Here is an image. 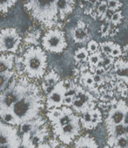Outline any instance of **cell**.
Listing matches in <instances>:
<instances>
[{
    "label": "cell",
    "mask_w": 128,
    "mask_h": 148,
    "mask_svg": "<svg viewBox=\"0 0 128 148\" xmlns=\"http://www.w3.org/2000/svg\"><path fill=\"white\" fill-rule=\"evenodd\" d=\"M15 75V71L10 72V73H5L0 74V93H1L8 86L13 76Z\"/></svg>",
    "instance_id": "obj_25"
},
{
    "label": "cell",
    "mask_w": 128,
    "mask_h": 148,
    "mask_svg": "<svg viewBox=\"0 0 128 148\" xmlns=\"http://www.w3.org/2000/svg\"><path fill=\"white\" fill-rule=\"evenodd\" d=\"M108 12V7H107V4L105 0H102V1H99L95 8L94 13L93 15H95L93 18H98L101 20H105L106 12Z\"/></svg>",
    "instance_id": "obj_21"
},
{
    "label": "cell",
    "mask_w": 128,
    "mask_h": 148,
    "mask_svg": "<svg viewBox=\"0 0 128 148\" xmlns=\"http://www.w3.org/2000/svg\"><path fill=\"white\" fill-rule=\"evenodd\" d=\"M123 18H124L123 12L121 10H118V11L112 12L110 18H108L107 22H105V23H108V24H111L114 26H117L122 22Z\"/></svg>",
    "instance_id": "obj_24"
},
{
    "label": "cell",
    "mask_w": 128,
    "mask_h": 148,
    "mask_svg": "<svg viewBox=\"0 0 128 148\" xmlns=\"http://www.w3.org/2000/svg\"><path fill=\"white\" fill-rule=\"evenodd\" d=\"M42 80V90L44 93H48L54 86L60 80V77L58 74L54 71L51 70L47 73L45 72L44 75L43 76Z\"/></svg>",
    "instance_id": "obj_13"
},
{
    "label": "cell",
    "mask_w": 128,
    "mask_h": 148,
    "mask_svg": "<svg viewBox=\"0 0 128 148\" xmlns=\"http://www.w3.org/2000/svg\"><path fill=\"white\" fill-rule=\"evenodd\" d=\"M80 131V122L79 117H76L68 124L61 126L60 128L54 130L55 135H57L60 141L66 145H69L76 136L79 135Z\"/></svg>",
    "instance_id": "obj_8"
},
{
    "label": "cell",
    "mask_w": 128,
    "mask_h": 148,
    "mask_svg": "<svg viewBox=\"0 0 128 148\" xmlns=\"http://www.w3.org/2000/svg\"><path fill=\"white\" fill-rule=\"evenodd\" d=\"M44 125V120L42 118H36L34 119L24 122L20 124V130L23 133H31L43 126Z\"/></svg>",
    "instance_id": "obj_16"
},
{
    "label": "cell",
    "mask_w": 128,
    "mask_h": 148,
    "mask_svg": "<svg viewBox=\"0 0 128 148\" xmlns=\"http://www.w3.org/2000/svg\"><path fill=\"white\" fill-rule=\"evenodd\" d=\"M44 99L39 87L31 82L28 89L7 110L0 112H9L15 119L16 125L36 119L44 106Z\"/></svg>",
    "instance_id": "obj_1"
},
{
    "label": "cell",
    "mask_w": 128,
    "mask_h": 148,
    "mask_svg": "<svg viewBox=\"0 0 128 148\" xmlns=\"http://www.w3.org/2000/svg\"><path fill=\"white\" fill-rule=\"evenodd\" d=\"M41 43L44 50L51 53H61L67 47L65 32L57 27L49 28L43 35Z\"/></svg>",
    "instance_id": "obj_4"
},
{
    "label": "cell",
    "mask_w": 128,
    "mask_h": 148,
    "mask_svg": "<svg viewBox=\"0 0 128 148\" xmlns=\"http://www.w3.org/2000/svg\"><path fill=\"white\" fill-rule=\"evenodd\" d=\"M25 9L46 28H53L58 25L57 0H25Z\"/></svg>",
    "instance_id": "obj_2"
},
{
    "label": "cell",
    "mask_w": 128,
    "mask_h": 148,
    "mask_svg": "<svg viewBox=\"0 0 128 148\" xmlns=\"http://www.w3.org/2000/svg\"><path fill=\"white\" fill-rule=\"evenodd\" d=\"M114 25L106 23L105 25H103L100 28V34L101 37L103 38H107V37H114L115 34H117L118 32V29L115 30L116 28L113 27Z\"/></svg>",
    "instance_id": "obj_23"
},
{
    "label": "cell",
    "mask_w": 128,
    "mask_h": 148,
    "mask_svg": "<svg viewBox=\"0 0 128 148\" xmlns=\"http://www.w3.org/2000/svg\"><path fill=\"white\" fill-rule=\"evenodd\" d=\"M76 0H57L58 20H65L74 10Z\"/></svg>",
    "instance_id": "obj_12"
},
{
    "label": "cell",
    "mask_w": 128,
    "mask_h": 148,
    "mask_svg": "<svg viewBox=\"0 0 128 148\" xmlns=\"http://www.w3.org/2000/svg\"><path fill=\"white\" fill-rule=\"evenodd\" d=\"M89 52L86 50V47H81L79 48L74 52V60L77 64L79 63H86L87 58H88Z\"/></svg>",
    "instance_id": "obj_22"
},
{
    "label": "cell",
    "mask_w": 128,
    "mask_h": 148,
    "mask_svg": "<svg viewBox=\"0 0 128 148\" xmlns=\"http://www.w3.org/2000/svg\"><path fill=\"white\" fill-rule=\"evenodd\" d=\"M25 75L30 79H42L47 69V57L40 46L31 45L19 58Z\"/></svg>",
    "instance_id": "obj_3"
},
{
    "label": "cell",
    "mask_w": 128,
    "mask_h": 148,
    "mask_svg": "<svg viewBox=\"0 0 128 148\" xmlns=\"http://www.w3.org/2000/svg\"><path fill=\"white\" fill-rule=\"evenodd\" d=\"M76 76L79 79L80 86L83 87H86L89 90V92H92L96 93L97 95L99 94V87L96 86L94 79H93V74L89 70V67L86 63H82L80 67L76 70Z\"/></svg>",
    "instance_id": "obj_10"
},
{
    "label": "cell",
    "mask_w": 128,
    "mask_h": 148,
    "mask_svg": "<svg viewBox=\"0 0 128 148\" xmlns=\"http://www.w3.org/2000/svg\"><path fill=\"white\" fill-rule=\"evenodd\" d=\"M86 50L88 51L89 54L90 53H94L99 51V44L96 42L95 40H90L87 43Z\"/></svg>",
    "instance_id": "obj_30"
},
{
    "label": "cell",
    "mask_w": 128,
    "mask_h": 148,
    "mask_svg": "<svg viewBox=\"0 0 128 148\" xmlns=\"http://www.w3.org/2000/svg\"><path fill=\"white\" fill-rule=\"evenodd\" d=\"M17 0H0V13L6 14L16 5Z\"/></svg>",
    "instance_id": "obj_26"
},
{
    "label": "cell",
    "mask_w": 128,
    "mask_h": 148,
    "mask_svg": "<svg viewBox=\"0 0 128 148\" xmlns=\"http://www.w3.org/2000/svg\"><path fill=\"white\" fill-rule=\"evenodd\" d=\"M123 54H124V52H123V50H122L121 46L119 45H118V44H115L110 57H112V58L116 59V58H121L123 56Z\"/></svg>",
    "instance_id": "obj_31"
},
{
    "label": "cell",
    "mask_w": 128,
    "mask_h": 148,
    "mask_svg": "<svg viewBox=\"0 0 128 148\" xmlns=\"http://www.w3.org/2000/svg\"><path fill=\"white\" fill-rule=\"evenodd\" d=\"M116 43L112 41H105L99 44V51L104 56H111L112 51Z\"/></svg>",
    "instance_id": "obj_27"
},
{
    "label": "cell",
    "mask_w": 128,
    "mask_h": 148,
    "mask_svg": "<svg viewBox=\"0 0 128 148\" xmlns=\"http://www.w3.org/2000/svg\"><path fill=\"white\" fill-rule=\"evenodd\" d=\"M72 107L75 112L84 113L86 111L96 107V98L82 86L77 84Z\"/></svg>",
    "instance_id": "obj_5"
},
{
    "label": "cell",
    "mask_w": 128,
    "mask_h": 148,
    "mask_svg": "<svg viewBox=\"0 0 128 148\" xmlns=\"http://www.w3.org/2000/svg\"><path fill=\"white\" fill-rule=\"evenodd\" d=\"M37 148H51V146L48 144H39Z\"/></svg>",
    "instance_id": "obj_32"
},
{
    "label": "cell",
    "mask_w": 128,
    "mask_h": 148,
    "mask_svg": "<svg viewBox=\"0 0 128 148\" xmlns=\"http://www.w3.org/2000/svg\"><path fill=\"white\" fill-rule=\"evenodd\" d=\"M66 88L64 85V80H59L55 86L46 94L47 110L51 108H58L63 106Z\"/></svg>",
    "instance_id": "obj_9"
},
{
    "label": "cell",
    "mask_w": 128,
    "mask_h": 148,
    "mask_svg": "<svg viewBox=\"0 0 128 148\" xmlns=\"http://www.w3.org/2000/svg\"><path fill=\"white\" fill-rule=\"evenodd\" d=\"M74 148H98V145L94 138L88 135L80 137L75 143Z\"/></svg>",
    "instance_id": "obj_19"
},
{
    "label": "cell",
    "mask_w": 128,
    "mask_h": 148,
    "mask_svg": "<svg viewBox=\"0 0 128 148\" xmlns=\"http://www.w3.org/2000/svg\"><path fill=\"white\" fill-rule=\"evenodd\" d=\"M71 36L77 44L86 43L89 38V31L86 24L83 21H78L76 25L71 30Z\"/></svg>",
    "instance_id": "obj_11"
},
{
    "label": "cell",
    "mask_w": 128,
    "mask_h": 148,
    "mask_svg": "<svg viewBox=\"0 0 128 148\" xmlns=\"http://www.w3.org/2000/svg\"><path fill=\"white\" fill-rule=\"evenodd\" d=\"M15 56L13 53H4L0 55V74L14 71Z\"/></svg>",
    "instance_id": "obj_14"
},
{
    "label": "cell",
    "mask_w": 128,
    "mask_h": 148,
    "mask_svg": "<svg viewBox=\"0 0 128 148\" xmlns=\"http://www.w3.org/2000/svg\"><path fill=\"white\" fill-rule=\"evenodd\" d=\"M111 108L108 112V116L105 119V125L107 129L112 128L118 124H127V105L123 99L117 100L112 99L111 100Z\"/></svg>",
    "instance_id": "obj_6"
},
{
    "label": "cell",
    "mask_w": 128,
    "mask_h": 148,
    "mask_svg": "<svg viewBox=\"0 0 128 148\" xmlns=\"http://www.w3.org/2000/svg\"><path fill=\"white\" fill-rule=\"evenodd\" d=\"M102 59H103V54L101 53L100 51L94 52V53H90L88 55L86 64H87L91 72H93L94 70L101 64Z\"/></svg>",
    "instance_id": "obj_18"
},
{
    "label": "cell",
    "mask_w": 128,
    "mask_h": 148,
    "mask_svg": "<svg viewBox=\"0 0 128 148\" xmlns=\"http://www.w3.org/2000/svg\"><path fill=\"white\" fill-rule=\"evenodd\" d=\"M109 132V138H108V145L112 146L114 141L120 136L127 134V124L125 123H121L118 124L112 128L107 129Z\"/></svg>",
    "instance_id": "obj_15"
},
{
    "label": "cell",
    "mask_w": 128,
    "mask_h": 148,
    "mask_svg": "<svg viewBox=\"0 0 128 148\" xmlns=\"http://www.w3.org/2000/svg\"><path fill=\"white\" fill-rule=\"evenodd\" d=\"M41 38V31L38 28H31L27 31L25 38V42L27 45H31L34 46L38 45L39 39Z\"/></svg>",
    "instance_id": "obj_17"
},
{
    "label": "cell",
    "mask_w": 128,
    "mask_h": 148,
    "mask_svg": "<svg viewBox=\"0 0 128 148\" xmlns=\"http://www.w3.org/2000/svg\"><path fill=\"white\" fill-rule=\"evenodd\" d=\"M112 148H127V134L118 137L114 141Z\"/></svg>",
    "instance_id": "obj_28"
},
{
    "label": "cell",
    "mask_w": 128,
    "mask_h": 148,
    "mask_svg": "<svg viewBox=\"0 0 128 148\" xmlns=\"http://www.w3.org/2000/svg\"><path fill=\"white\" fill-rule=\"evenodd\" d=\"M21 42V36L15 28H5L0 32V52L15 54Z\"/></svg>",
    "instance_id": "obj_7"
},
{
    "label": "cell",
    "mask_w": 128,
    "mask_h": 148,
    "mask_svg": "<svg viewBox=\"0 0 128 148\" xmlns=\"http://www.w3.org/2000/svg\"><path fill=\"white\" fill-rule=\"evenodd\" d=\"M42 127V126H41ZM40 129L38 128V130H36L35 132H33V135H31V137H30V141L31 143V145L35 147L37 145H39L44 138L46 133H47V131L46 129L44 127V128H41Z\"/></svg>",
    "instance_id": "obj_20"
},
{
    "label": "cell",
    "mask_w": 128,
    "mask_h": 148,
    "mask_svg": "<svg viewBox=\"0 0 128 148\" xmlns=\"http://www.w3.org/2000/svg\"><path fill=\"white\" fill-rule=\"evenodd\" d=\"M105 1L107 4L108 10H110L112 12L120 10L122 5H123L120 0H105Z\"/></svg>",
    "instance_id": "obj_29"
}]
</instances>
